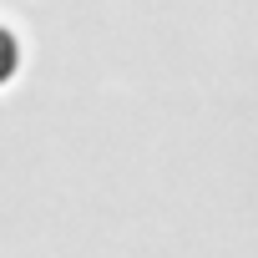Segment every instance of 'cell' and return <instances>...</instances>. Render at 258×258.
<instances>
[{
	"instance_id": "obj_1",
	"label": "cell",
	"mask_w": 258,
	"mask_h": 258,
	"mask_svg": "<svg viewBox=\"0 0 258 258\" xmlns=\"http://www.w3.org/2000/svg\"><path fill=\"white\" fill-rule=\"evenodd\" d=\"M16 71H21V41L11 26H0V86H11Z\"/></svg>"
}]
</instances>
